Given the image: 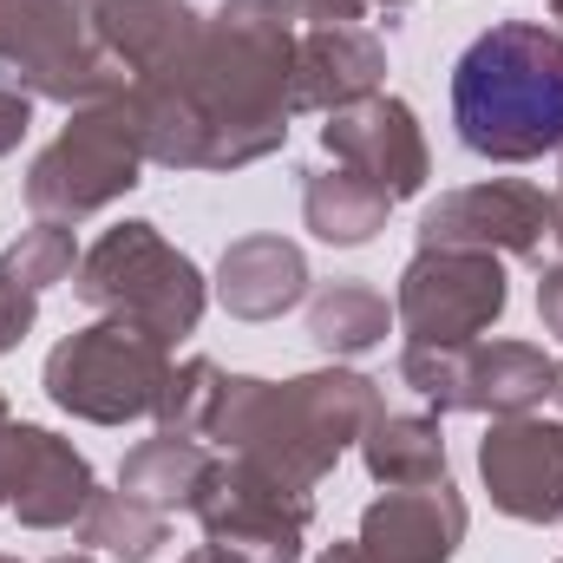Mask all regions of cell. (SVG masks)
<instances>
[{
	"mask_svg": "<svg viewBox=\"0 0 563 563\" xmlns=\"http://www.w3.org/2000/svg\"><path fill=\"white\" fill-rule=\"evenodd\" d=\"M295 13L288 0H223L170 86L203 125V170H243L288 144L295 119Z\"/></svg>",
	"mask_w": 563,
	"mask_h": 563,
	"instance_id": "1",
	"label": "cell"
},
{
	"mask_svg": "<svg viewBox=\"0 0 563 563\" xmlns=\"http://www.w3.org/2000/svg\"><path fill=\"white\" fill-rule=\"evenodd\" d=\"M387 413L380 380L354 374V367H314L295 380H263V374H230L217 420H210V445L256 459L263 472H276L288 485L314 492L347 445H361V432Z\"/></svg>",
	"mask_w": 563,
	"mask_h": 563,
	"instance_id": "2",
	"label": "cell"
},
{
	"mask_svg": "<svg viewBox=\"0 0 563 563\" xmlns=\"http://www.w3.org/2000/svg\"><path fill=\"white\" fill-rule=\"evenodd\" d=\"M452 125L485 164H538L563 151V26H485L452 66Z\"/></svg>",
	"mask_w": 563,
	"mask_h": 563,
	"instance_id": "3",
	"label": "cell"
},
{
	"mask_svg": "<svg viewBox=\"0 0 563 563\" xmlns=\"http://www.w3.org/2000/svg\"><path fill=\"white\" fill-rule=\"evenodd\" d=\"M144 164L151 157H144V125H139V99L132 92L79 106L59 125V139L26 164V210L40 223H66L73 230V223L112 210L119 197H132Z\"/></svg>",
	"mask_w": 563,
	"mask_h": 563,
	"instance_id": "4",
	"label": "cell"
},
{
	"mask_svg": "<svg viewBox=\"0 0 563 563\" xmlns=\"http://www.w3.org/2000/svg\"><path fill=\"white\" fill-rule=\"evenodd\" d=\"M73 295H79L86 308H99V314L139 321V328H151V334L170 341V347H177L184 334H197V321H203V308H210L203 269H197L177 243H164V230L144 223V217L106 230V236L79 256Z\"/></svg>",
	"mask_w": 563,
	"mask_h": 563,
	"instance_id": "5",
	"label": "cell"
},
{
	"mask_svg": "<svg viewBox=\"0 0 563 563\" xmlns=\"http://www.w3.org/2000/svg\"><path fill=\"white\" fill-rule=\"evenodd\" d=\"M164 374H170V341H157L139 321H119V314H99L92 328H73L46 367H40V387L59 413L86 426H132L151 420L157 394H164Z\"/></svg>",
	"mask_w": 563,
	"mask_h": 563,
	"instance_id": "6",
	"label": "cell"
},
{
	"mask_svg": "<svg viewBox=\"0 0 563 563\" xmlns=\"http://www.w3.org/2000/svg\"><path fill=\"white\" fill-rule=\"evenodd\" d=\"M0 86L66 112L132 92L119 59L92 40L86 0H0Z\"/></svg>",
	"mask_w": 563,
	"mask_h": 563,
	"instance_id": "7",
	"label": "cell"
},
{
	"mask_svg": "<svg viewBox=\"0 0 563 563\" xmlns=\"http://www.w3.org/2000/svg\"><path fill=\"white\" fill-rule=\"evenodd\" d=\"M190 511L203 525V551H217L223 563H301V544L314 531V492L236 452L210 465Z\"/></svg>",
	"mask_w": 563,
	"mask_h": 563,
	"instance_id": "8",
	"label": "cell"
},
{
	"mask_svg": "<svg viewBox=\"0 0 563 563\" xmlns=\"http://www.w3.org/2000/svg\"><path fill=\"white\" fill-rule=\"evenodd\" d=\"M400 380L439 413L511 420L551 400L558 361L531 341H465V347H400Z\"/></svg>",
	"mask_w": 563,
	"mask_h": 563,
	"instance_id": "9",
	"label": "cell"
},
{
	"mask_svg": "<svg viewBox=\"0 0 563 563\" xmlns=\"http://www.w3.org/2000/svg\"><path fill=\"white\" fill-rule=\"evenodd\" d=\"M511 308L505 256L485 250H413L394 288V321L413 347H465L492 334Z\"/></svg>",
	"mask_w": 563,
	"mask_h": 563,
	"instance_id": "10",
	"label": "cell"
},
{
	"mask_svg": "<svg viewBox=\"0 0 563 563\" xmlns=\"http://www.w3.org/2000/svg\"><path fill=\"white\" fill-rule=\"evenodd\" d=\"M558 230V203L544 184L525 177H485L465 190H445L420 217V250H485V256H544Z\"/></svg>",
	"mask_w": 563,
	"mask_h": 563,
	"instance_id": "11",
	"label": "cell"
},
{
	"mask_svg": "<svg viewBox=\"0 0 563 563\" xmlns=\"http://www.w3.org/2000/svg\"><path fill=\"white\" fill-rule=\"evenodd\" d=\"M321 151L347 170H361L367 184H380L394 203L420 197L426 177H432V144L420 132V112L394 92H374L361 106H341L328 112L321 125Z\"/></svg>",
	"mask_w": 563,
	"mask_h": 563,
	"instance_id": "12",
	"label": "cell"
},
{
	"mask_svg": "<svg viewBox=\"0 0 563 563\" xmlns=\"http://www.w3.org/2000/svg\"><path fill=\"white\" fill-rule=\"evenodd\" d=\"M478 478L492 492V511L518 525H558L563 518V420L511 413L492 420L478 439Z\"/></svg>",
	"mask_w": 563,
	"mask_h": 563,
	"instance_id": "13",
	"label": "cell"
},
{
	"mask_svg": "<svg viewBox=\"0 0 563 563\" xmlns=\"http://www.w3.org/2000/svg\"><path fill=\"white\" fill-rule=\"evenodd\" d=\"M465 498L452 478L439 485H407V492H380L367 511H361V531L354 544L374 563H452L465 544Z\"/></svg>",
	"mask_w": 563,
	"mask_h": 563,
	"instance_id": "14",
	"label": "cell"
},
{
	"mask_svg": "<svg viewBox=\"0 0 563 563\" xmlns=\"http://www.w3.org/2000/svg\"><path fill=\"white\" fill-rule=\"evenodd\" d=\"M86 20L132 86L184 73L203 40V13L190 0H86Z\"/></svg>",
	"mask_w": 563,
	"mask_h": 563,
	"instance_id": "15",
	"label": "cell"
},
{
	"mask_svg": "<svg viewBox=\"0 0 563 563\" xmlns=\"http://www.w3.org/2000/svg\"><path fill=\"white\" fill-rule=\"evenodd\" d=\"M99 498V472L92 459L46 432V426L20 420V465H13V492H7V511L26 525V531H73L86 518V505Z\"/></svg>",
	"mask_w": 563,
	"mask_h": 563,
	"instance_id": "16",
	"label": "cell"
},
{
	"mask_svg": "<svg viewBox=\"0 0 563 563\" xmlns=\"http://www.w3.org/2000/svg\"><path fill=\"white\" fill-rule=\"evenodd\" d=\"M387 79V46L367 26H301L295 40V112H341L374 99Z\"/></svg>",
	"mask_w": 563,
	"mask_h": 563,
	"instance_id": "17",
	"label": "cell"
},
{
	"mask_svg": "<svg viewBox=\"0 0 563 563\" xmlns=\"http://www.w3.org/2000/svg\"><path fill=\"white\" fill-rule=\"evenodd\" d=\"M308 256L288 236H236L217 263L210 295L236 321H282L295 301H308Z\"/></svg>",
	"mask_w": 563,
	"mask_h": 563,
	"instance_id": "18",
	"label": "cell"
},
{
	"mask_svg": "<svg viewBox=\"0 0 563 563\" xmlns=\"http://www.w3.org/2000/svg\"><path fill=\"white\" fill-rule=\"evenodd\" d=\"M387 217H394V197H387L380 184H367L361 170H347V164L308 170V184H301V223H308L314 243H328V250H361V243H374V236L387 230Z\"/></svg>",
	"mask_w": 563,
	"mask_h": 563,
	"instance_id": "19",
	"label": "cell"
},
{
	"mask_svg": "<svg viewBox=\"0 0 563 563\" xmlns=\"http://www.w3.org/2000/svg\"><path fill=\"white\" fill-rule=\"evenodd\" d=\"M210 465H217V452H210L203 439L157 432V439H139V445L125 452V465H119V492L170 518V511H190V505H197Z\"/></svg>",
	"mask_w": 563,
	"mask_h": 563,
	"instance_id": "20",
	"label": "cell"
},
{
	"mask_svg": "<svg viewBox=\"0 0 563 563\" xmlns=\"http://www.w3.org/2000/svg\"><path fill=\"white\" fill-rule=\"evenodd\" d=\"M394 328V301L374 288V282L334 276L308 295V341L328 354V361H361L387 341Z\"/></svg>",
	"mask_w": 563,
	"mask_h": 563,
	"instance_id": "21",
	"label": "cell"
},
{
	"mask_svg": "<svg viewBox=\"0 0 563 563\" xmlns=\"http://www.w3.org/2000/svg\"><path fill=\"white\" fill-rule=\"evenodd\" d=\"M361 465L374 485L407 492V485H439L445 472V432L432 413H380L361 432Z\"/></svg>",
	"mask_w": 563,
	"mask_h": 563,
	"instance_id": "22",
	"label": "cell"
},
{
	"mask_svg": "<svg viewBox=\"0 0 563 563\" xmlns=\"http://www.w3.org/2000/svg\"><path fill=\"white\" fill-rule=\"evenodd\" d=\"M73 531H79V544H92V551H106L119 563H151L170 544V518L139 505V498H125V492H99Z\"/></svg>",
	"mask_w": 563,
	"mask_h": 563,
	"instance_id": "23",
	"label": "cell"
},
{
	"mask_svg": "<svg viewBox=\"0 0 563 563\" xmlns=\"http://www.w3.org/2000/svg\"><path fill=\"white\" fill-rule=\"evenodd\" d=\"M223 380H230V374H223L210 354L170 361V374H164V394H157V407H151L157 432H177V439H203V432H210V420H217Z\"/></svg>",
	"mask_w": 563,
	"mask_h": 563,
	"instance_id": "24",
	"label": "cell"
},
{
	"mask_svg": "<svg viewBox=\"0 0 563 563\" xmlns=\"http://www.w3.org/2000/svg\"><path fill=\"white\" fill-rule=\"evenodd\" d=\"M79 243H73V230L66 223H33V230H20L7 250H0V276L20 282L26 295H46V288H59V282L79 276Z\"/></svg>",
	"mask_w": 563,
	"mask_h": 563,
	"instance_id": "25",
	"label": "cell"
},
{
	"mask_svg": "<svg viewBox=\"0 0 563 563\" xmlns=\"http://www.w3.org/2000/svg\"><path fill=\"white\" fill-rule=\"evenodd\" d=\"M33 321H40V295H26L20 282L0 276V354H13L33 334Z\"/></svg>",
	"mask_w": 563,
	"mask_h": 563,
	"instance_id": "26",
	"label": "cell"
},
{
	"mask_svg": "<svg viewBox=\"0 0 563 563\" xmlns=\"http://www.w3.org/2000/svg\"><path fill=\"white\" fill-rule=\"evenodd\" d=\"M295 26H361L367 0H288Z\"/></svg>",
	"mask_w": 563,
	"mask_h": 563,
	"instance_id": "27",
	"label": "cell"
},
{
	"mask_svg": "<svg viewBox=\"0 0 563 563\" xmlns=\"http://www.w3.org/2000/svg\"><path fill=\"white\" fill-rule=\"evenodd\" d=\"M33 106H40V99L0 86V157H13V151L26 144V132H33Z\"/></svg>",
	"mask_w": 563,
	"mask_h": 563,
	"instance_id": "28",
	"label": "cell"
},
{
	"mask_svg": "<svg viewBox=\"0 0 563 563\" xmlns=\"http://www.w3.org/2000/svg\"><path fill=\"white\" fill-rule=\"evenodd\" d=\"M538 321H544V334L563 341V263H551V269L538 276Z\"/></svg>",
	"mask_w": 563,
	"mask_h": 563,
	"instance_id": "29",
	"label": "cell"
},
{
	"mask_svg": "<svg viewBox=\"0 0 563 563\" xmlns=\"http://www.w3.org/2000/svg\"><path fill=\"white\" fill-rule=\"evenodd\" d=\"M314 563H374V558H367L354 538H334V544H321V558H314Z\"/></svg>",
	"mask_w": 563,
	"mask_h": 563,
	"instance_id": "30",
	"label": "cell"
},
{
	"mask_svg": "<svg viewBox=\"0 0 563 563\" xmlns=\"http://www.w3.org/2000/svg\"><path fill=\"white\" fill-rule=\"evenodd\" d=\"M551 203H558V230H551V243H563V177H558V190H551Z\"/></svg>",
	"mask_w": 563,
	"mask_h": 563,
	"instance_id": "31",
	"label": "cell"
},
{
	"mask_svg": "<svg viewBox=\"0 0 563 563\" xmlns=\"http://www.w3.org/2000/svg\"><path fill=\"white\" fill-rule=\"evenodd\" d=\"M0 563H20V558H0ZM46 563H92L86 551H66V558H46Z\"/></svg>",
	"mask_w": 563,
	"mask_h": 563,
	"instance_id": "32",
	"label": "cell"
},
{
	"mask_svg": "<svg viewBox=\"0 0 563 563\" xmlns=\"http://www.w3.org/2000/svg\"><path fill=\"white\" fill-rule=\"evenodd\" d=\"M184 563H223V558H217V551H190Z\"/></svg>",
	"mask_w": 563,
	"mask_h": 563,
	"instance_id": "33",
	"label": "cell"
},
{
	"mask_svg": "<svg viewBox=\"0 0 563 563\" xmlns=\"http://www.w3.org/2000/svg\"><path fill=\"white\" fill-rule=\"evenodd\" d=\"M551 400H558V407H563V367H558V387H551Z\"/></svg>",
	"mask_w": 563,
	"mask_h": 563,
	"instance_id": "34",
	"label": "cell"
},
{
	"mask_svg": "<svg viewBox=\"0 0 563 563\" xmlns=\"http://www.w3.org/2000/svg\"><path fill=\"white\" fill-rule=\"evenodd\" d=\"M367 7H413V0H367Z\"/></svg>",
	"mask_w": 563,
	"mask_h": 563,
	"instance_id": "35",
	"label": "cell"
},
{
	"mask_svg": "<svg viewBox=\"0 0 563 563\" xmlns=\"http://www.w3.org/2000/svg\"><path fill=\"white\" fill-rule=\"evenodd\" d=\"M551 20H558V26H563V0H551Z\"/></svg>",
	"mask_w": 563,
	"mask_h": 563,
	"instance_id": "36",
	"label": "cell"
},
{
	"mask_svg": "<svg viewBox=\"0 0 563 563\" xmlns=\"http://www.w3.org/2000/svg\"><path fill=\"white\" fill-rule=\"evenodd\" d=\"M0 420H13V413H7V394H0Z\"/></svg>",
	"mask_w": 563,
	"mask_h": 563,
	"instance_id": "37",
	"label": "cell"
},
{
	"mask_svg": "<svg viewBox=\"0 0 563 563\" xmlns=\"http://www.w3.org/2000/svg\"><path fill=\"white\" fill-rule=\"evenodd\" d=\"M0 511H7V492H0Z\"/></svg>",
	"mask_w": 563,
	"mask_h": 563,
	"instance_id": "38",
	"label": "cell"
},
{
	"mask_svg": "<svg viewBox=\"0 0 563 563\" xmlns=\"http://www.w3.org/2000/svg\"><path fill=\"white\" fill-rule=\"evenodd\" d=\"M558 563H563V558H558Z\"/></svg>",
	"mask_w": 563,
	"mask_h": 563,
	"instance_id": "39",
	"label": "cell"
}]
</instances>
